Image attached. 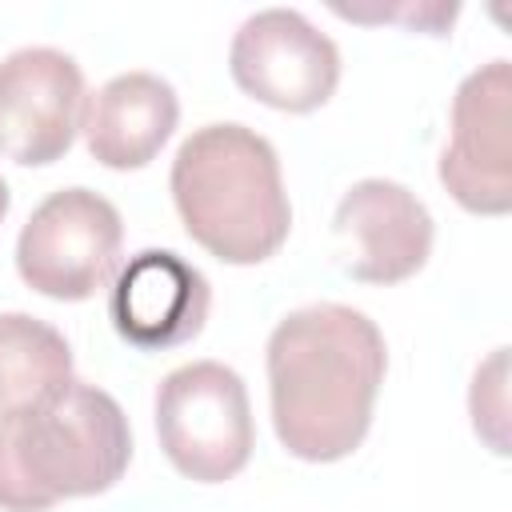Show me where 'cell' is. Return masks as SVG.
Wrapping results in <instances>:
<instances>
[{
    "label": "cell",
    "instance_id": "1",
    "mask_svg": "<svg viewBox=\"0 0 512 512\" xmlns=\"http://www.w3.org/2000/svg\"><path fill=\"white\" fill-rule=\"evenodd\" d=\"M388 372L384 332L348 304L288 312L268 336V396L280 444L332 464L360 448Z\"/></svg>",
    "mask_w": 512,
    "mask_h": 512
},
{
    "label": "cell",
    "instance_id": "2",
    "mask_svg": "<svg viewBox=\"0 0 512 512\" xmlns=\"http://www.w3.org/2000/svg\"><path fill=\"white\" fill-rule=\"evenodd\" d=\"M172 200L184 232L224 264H260L280 252L292 204L276 148L248 124H204L172 160Z\"/></svg>",
    "mask_w": 512,
    "mask_h": 512
},
{
    "label": "cell",
    "instance_id": "3",
    "mask_svg": "<svg viewBox=\"0 0 512 512\" xmlns=\"http://www.w3.org/2000/svg\"><path fill=\"white\" fill-rule=\"evenodd\" d=\"M132 460L124 408L72 380L56 400L0 416V508L48 512L72 496L108 492Z\"/></svg>",
    "mask_w": 512,
    "mask_h": 512
},
{
    "label": "cell",
    "instance_id": "4",
    "mask_svg": "<svg viewBox=\"0 0 512 512\" xmlns=\"http://www.w3.org/2000/svg\"><path fill=\"white\" fill-rule=\"evenodd\" d=\"M156 436L180 476L196 484L232 480L256 444L244 380L220 360L172 368L156 388Z\"/></svg>",
    "mask_w": 512,
    "mask_h": 512
},
{
    "label": "cell",
    "instance_id": "5",
    "mask_svg": "<svg viewBox=\"0 0 512 512\" xmlns=\"http://www.w3.org/2000/svg\"><path fill=\"white\" fill-rule=\"evenodd\" d=\"M124 224L92 188L52 192L16 236L20 280L52 300H88L120 268Z\"/></svg>",
    "mask_w": 512,
    "mask_h": 512
},
{
    "label": "cell",
    "instance_id": "6",
    "mask_svg": "<svg viewBox=\"0 0 512 512\" xmlns=\"http://www.w3.org/2000/svg\"><path fill=\"white\" fill-rule=\"evenodd\" d=\"M232 80L280 112H312L340 84V48L296 8L252 12L228 52Z\"/></svg>",
    "mask_w": 512,
    "mask_h": 512
},
{
    "label": "cell",
    "instance_id": "7",
    "mask_svg": "<svg viewBox=\"0 0 512 512\" xmlns=\"http://www.w3.org/2000/svg\"><path fill=\"white\" fill-rule=\"evenodd\" d=\"M512 64L488 60L452 100V132L440 152V184L476 216H504L512 208Z\"/></svg>",
    "mask_w": 512,
    "mask_h": 512
},
{
    "label": "cell",
    "instance_id": "8",
    "mask_svg": "<svg viewBox=\"0 0 512 512\" xmlns=\"http://www.w3.org/2000/svg\"><path fill=\"white\" fill-rule=\"evenodd\" d=\"M84 72L60 48H16L0 60V156L16 164L60 160L80 128Z\"/></svg>",
    "mask_w": 512,
    "mask_h": 512
},
{
    "label": "cell",
    "instance_id": "9",
    "mask_svg": "<svg viewBox=\"0 0 512 512\" xmlns=\"http://www.w3.org/2000/svg\"><path fill=\"white\" fill-rule=\"evenodd\" d=\"M344 272L364 284H400L432 256V216L416 192L396 180H356L332 216Z\"/></svg>",
    "mask_w": 512,
    "mask_h": 512
},
{
    "label": "cell",
    "instance_id": "10",
    "mask_svg": "<svg viewBox=\"0 0 512 512\" xmlns=\"http://www.w3.org/2000/svg\"><path fill=\"white\" fill-rule=\"evenodd\" d=\"M208 304L212 288L196 264L168 248H144L116 272L108 316L132 348L164 352L200 336Z\"/></svg>",
    "mask_w": 512,
    "mask_h": 512
},
{
    "label": "cell",
    "instance_id": "11",
    "mask_svg": "<svg viewBox=\"0 0 512 512\" xmlns=\"http://www.w3.org/2000/svg\"><path fill=\"white\" fill-rule=\"evenodd\" d=\"M180 120L176 88L156 72H120L84 96L80 132L104 168H144Z\"/></svg>",
    "mask_w": 512,
    "mask_h": 512
},
{
    "label": "cell",
    "instance_id": "12",
    "mask_svg": "<svg viewBox=\"0 0 512 512\" xmlns=\"http://www.w3.org/2000/svg\"><path fill=\"white\" fill-rule=\"evenodd\" d=\"M68 384V340L28 312H0V416L32 412L56 400Z\"/></svg>",
    "mask_w": 512,
    "mask_h": 512
},
{
    "label": "cell",
    "instance_id": "13",
    "mask_svg": "<svg viewBox=\"0 0 512 512\" xmlns=\"http://www.w3.org/2000/svg\"><path fill=\"white\" fill-rule=\"evenodd\" d=\"M508 348H496L472 376L468 408H472V428L476 436L488 440L492 452H508Z\"/></svg>",
    "mask_w": 512,
    "mask_h": 512
},
{
    "label": "cell",
    "instance_id": "14",
    "mask_svg": "<svg viewBox=\"0 0 512 512\" xmlns=\"http://www.w3.org/2000/svg\"><path fill=\"white\" fill-rule=\"evenodd\" d=\"M332 12L348 16V20H408V24H420L428 28L432 36H444L448 24L456 20V4H420V8H384V12H364V8H344V4H332Z\"/></svg>",
    "mask_w": 512,
    "mask_h": 512
},
{
    "label": "cell",
    "instance_id": "15",
    "mask_svg": "<svg viewBox=\"0 0 512 512\" xmlns=\"http://www.w3.org/2000/svg\"><path fill=\"white\" fill-rule=\"evenodd\" d=\"M4 212H8V184L0 180V220H4Z\"/></svg>",
    "mask_w": 512,
    "mask_h": 512
}]
</instances>
